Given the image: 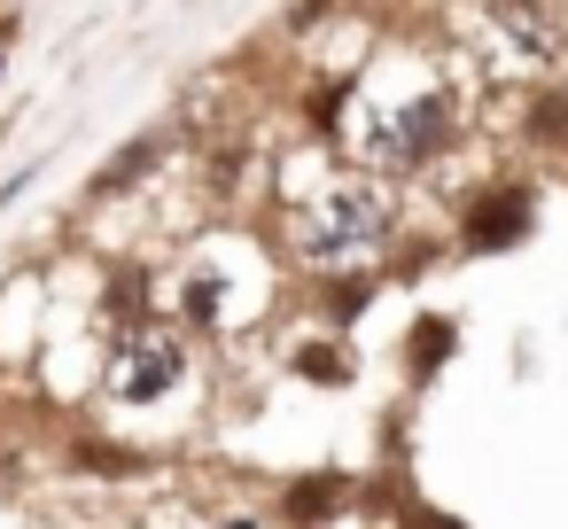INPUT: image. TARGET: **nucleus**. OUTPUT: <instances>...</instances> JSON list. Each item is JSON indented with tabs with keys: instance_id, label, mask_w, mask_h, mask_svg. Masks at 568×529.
Returning <instances> with one entry per match:
<instances>
[{
	"instance_id": "nucleus-1",
	"label": "nucleus",
	"mask_w": 568,
	"mask_h": 529,
	"mask_svg": "<svg viewBox=\"0 0 568 529\" xmlns=\"http://www.w3.org/2000/svg\"><path fill=\"white\" fill-rule=\"evenodd\" d=\"M273 218H281V250L296 273L343 281V273H366L397 242V187L366 164H320L312 187H288L273 203Z\"/></svg>"
},
{
	"instance_id": "nucleus-2",
	"label": "nucleus",
	"mask_w": 568,
	"mask_h": 529,
	"mask_svg": "<svg viewBox=\"0 0 568 529\" xmlns=\"http://www.w3.org/2000/svg\"><path fill=\"white\" fill-rule=\"evenodd\" d=\"M358 110H366V125L351 141V164L382 172L389 187L397 180H428L452 156V141H459V94H452V79H413L397 94H358Z\"/></svg>"
},
{
	"instance_id": "nucleus-3",
	"label": "nucleus",
	"mask_w": 568,
	"mask_h": 529,
	"mask_svg": "<svg viewBox=\"0 0 568 529\" xmlns=\"http://www.w3.org/2000/svg\"><path fill=\"white\" fill-rule=\"evenodd\" d=\"M187 366H195V350H187V335L172 327V319H118V335L102 343V389H110V405H125V413H149V405H164L172 389H187Z\"/></svg>"
},
{
	"instance_id": "nucleus-4",
	"label": "nucleus",
	"mask_w": 568,
	"mask_h": 529,
	"mask_svg": "<svg viewBox=\"0 0 568 529\" xmlns=\"http://www.w3.org/2000/svg\"><path fill=\"white\" fill-rule=\"evenodd\" d=\"M537 234V187L529 180H490V187H475L459 211H452V242L467 250V257H506V250H521Z\"/></svg>"
},
{
	"instance_id": "nucleus-5",
	"label": "nucleus",
	"mask_w": 568,
	"mask_h": 529,
	"mask_svg": "<svg viewBox=\"0 0 568 529\" xmlns=\"http://www.w3.org/2000/svg\"><path fill=\"white\" fill-rule=\"evenodd\" d=\"M483 17L498 24V40L521 55V63H560L568 55V9H552V0H483Z\"/></svg>"
},
{
	"instance_id": "nucleus-6",
	"label": "nucleus",
	"mask_w": 568,
	"mask_h": 529,
	"mask_svg": "<svg viewBox=\"0 0 568 529\" xmlns=\"http://www.w3.org/2000/svg\"><path fill=\"white\" fill-rule=\"evenodd\" d=\"M343 506H351V482L327 475V467H304V475L281 482V498H273V529H327Z\"/></svg>"
},
{
	"instance_id": "nucleus-7",
	"label": "nucleus",
	"mask_w": 568,
	"mask_h": 529,
	"mask_svg": "<svg viewBox=\"0 0 568 529\" xmlns=\"http://www.w3.org/2000/svg\"><path fill=\"white\" fill-rule=\"evenodd\" d=\"M452 350H459V319H452V312H420V319L405 327V382L428 389V382L452 366Z\"/></svg>"
},
{
	"instance_id": "nucleus-8",
	"label": "nucleus",
	"mask_w": 568,
	"mask_h": 529,
	"mask_svg": "<svg viewBox=\"0 0 568 529\" xmlns=\"http://www.w3.org/2000/svg\"><path fill=\"white\" fill-rule=\"evenodd\" d=\"M156 164H164V133L125 141V149L94 172V203H110V195H125V187H149V180H156Z\"/></svg>"
},
{
	"instance_id": "nucleus-9",
	"label": "nucleus",
	"mask_w": 568,
	"mask_h": 529,
	"mask_svg": "<svg viewBox=\"0 0 568 529\" xmlns=\"http://www.w3.org/2000/svg\"><path fill=\"white\" fill-rule=\"evenodd\" d=\"M71 475H87V482H133L149 459L141 451H125V444H110V436H71Z\"/></svg>"
},
{
	"instance_id": "nucleus-10",
	"label": "nucleus",
	"mask_w": 568,
	"mask_h": 529,
	"mask_svg": "<svg viewBox=\"0 0 568 529\" xmlns=\"http://www.w3.org/2000/svg\"><path fill=\"white\" fill-rule=\"evenodd\" d=\"M521 141H529V149H545V156H552V149L568 156V94H560V87L529 94V110H521Z\"/></svg>"
},
{
	"instance_id": "nucleus-11",
	"label": "nucleus",
	"mask_w": 568,
	"mask_h": 529,
	"mask_svg": "<svg viewBox=\"0 0 568 529\" xmlns=\"http://www.w3.org/2000/svg\"><path fill=\"white\" fill-rule=\"evenodd\" d=\"M351 102H358V79H312V133H327V141H343V125H351Z\"/></svg>"
},
{
	"instance_id": "nucleus-12",
	"label": "nucleus",
	"mask_w": 568,
	"mask_h": 529,
	"mask_svg": "<svg viewBox=\"0 0 568 529\" xmlns=\"http://www.w3.org/2000/svg\"><path fill=\"white\" fill-rule=\"evenodd\" d=\"M296 374H304V382H335V389H343V382L358 374V358L327 335V350H320V343H304V350H296Z\"/></svg>"
},
{
	"instance_id": "nucleus-13",
	"label": "nucleus",
	"mask_w": 568,
	"mask_h": 529,
	"mask_svg": "<svg viewBox=\"0 0 568 529\" xmlns=\"http://www.w3.org/2000/svg\"><path fill=\"white\" fill-rule=\"evenodd\" d=\"M405 521H413V529H467L459 513H436V506H405Z\"/></svg>"
},
{
	"instance_id": "nucleus-14",
	"label": "nucleus",
	"mask_w": 568,
	"mask_h": 529,
	"mask_svg": "<svg viewBox=\"0 0 568 529\" xmlns=\"http://www.w3.org/2000/svg\"><path fill=\"white\" fill-rule=\"evenodd\" d=\"M203 529H273L265 513H219V521H203Z\"/></svg>"
},
{
	"instance_id": "nucleus-15",
	"label": "nucleus",
	"mask_w": 568,
	"mask_h": 529,
	"mask_svg": "<svg viewBox=\"0 0 568 529\" xmlns=\"http://www.w3.org/2000/svg\"><path fill=\"white\" fill-rule=\"evenodd\" d=\"M110 529H156V521H141V513H125V521H110Z\"/></svg>"
},
{
	"instance_id": "nucleus-16",
	"label": "nucleus",
	"mask_w": 568,
	"mask_h": 529,
	"mask_svg": "<svg viewBox=\"0 0 568 529\" xmlns=\"http://www.w3.org/2000/svg\"><path fill=\"white\" fill-rule=\"evenodd\" d=\"M0 79H9V55H0Z\"/></svg>"
}]
</instances>
